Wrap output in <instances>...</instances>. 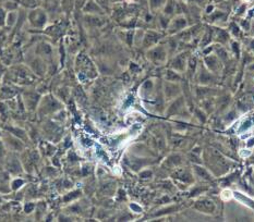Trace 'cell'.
Wrapping results in <instances>:
<instances>
[{
    "label": "cell",
    "instance_id": "obj_1",
    "mask_svg": "<svg viewBox=\"0 0 254 222\" xmlns=\"http://www.w3.org/2000/svg\"><path fill=\"white\" fill-rule=\"evenodd\" d=\"M233 197V193L230 190H224L220 194V198L224 201H228Z\"/></svg>",
    "mask_w": 254,
    "mask_h": 222
},
{
    "label": "cell",
    "instance_id": "obj_2",
    "mask_svg": "<svg viewBox=\"0 0 254 222\" xmlns=\"http://www.w3.org/2000/svg\"><path fill=\"white\" fill-rule=\"evenodd\" d=\"M239 155H240V157L247 158L252 155V152H251L250 149H241V150L239 152Z\"/></svg>",
    "mask_w": 254,
    "mask_h": 222
}]
</instances>
